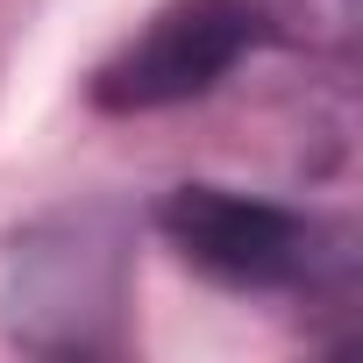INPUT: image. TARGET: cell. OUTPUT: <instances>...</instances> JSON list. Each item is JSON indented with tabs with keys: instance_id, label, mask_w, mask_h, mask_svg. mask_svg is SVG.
I'll use <instances>...</instances> for the list:
<instances>
[{
	"instance_id": "7a4b0ae2",
	"label": "cell",
	"mask_w": 363,
	"mask_h": 363,
	"mask_svg": "<svg viewBox=\"0 0 363 363\" xmlns=\"http://www.w3.org/2000/svg\"><path fill=\"white\" fill-rule=\"evenodd\" d=\"M250 8L235 0H178L164 8L107 72H100V107H171V100H193L207 93L242 50H250Z\"/></svg>"
},
{
	"instance_id": "6da1fadb",
	"label": "cell",
	"mask_w": 363,
	"mask_h": 363,
	"mask_svg": "<svg viewBox=\"0 0 363 363\" xmlns=\"http://www.w3.org/2000/svg\"><path fill=\"white\" fill-rule=\"evenodd\" d=\"M164 235L178 242V257L200 264L207 278L250 285V292L292 285V278H306V264H313V228H306L299 214L264 207V200H242V193H221V186L171 193Z\"/></svg>"
}]
</instances>
